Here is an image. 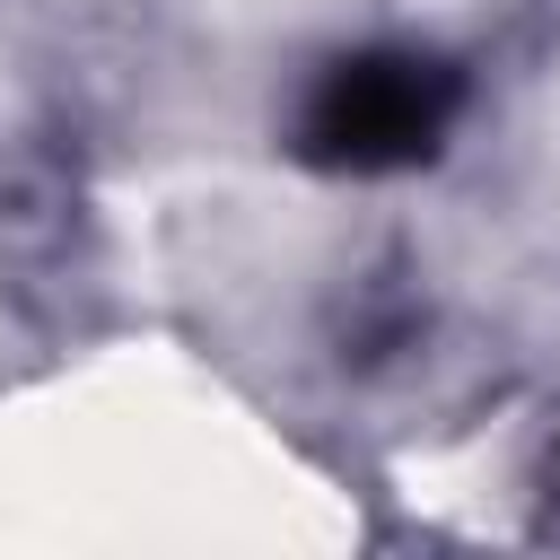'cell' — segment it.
<instances>
[{
  "mask_svg": "<svg viewBox=\"0 0 560 560\" xmlns=\"http://www.w3.org/2000/svg\"><path fill=\"white\" fill-rule=\"evenodd\" d=\"M455 70L438 61H411V52H368V61H341L315 105H306V149L324 166H411L438 149V131L455 122Z\"/></svg>",
  "mask_w": 560,
  "mask_h": 560,
  "instance_id": "6da1fadb",
  "label": "cell"
}]
</instances>
